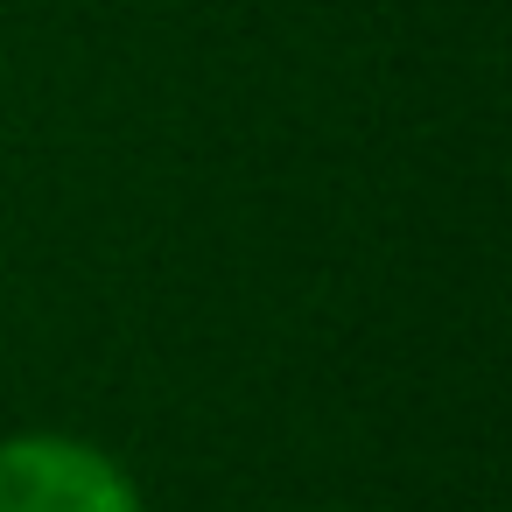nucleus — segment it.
<instances>
[{
    "mask_svg": "<svg viewBox=\"0 0 512 512\" xmlns=\"http://www.w3.org/2000/svg\"><path fill=\"white\" fill-rule=\"evenodd\" d=\"M0 512H148L141 484L85 435L29 428L0 442Z\"/></svg>",
    "mask_w": 512,
    "mask_h": 512,
    "instance_id": "1",
    "label": "nucleus"
}]
</instances>
